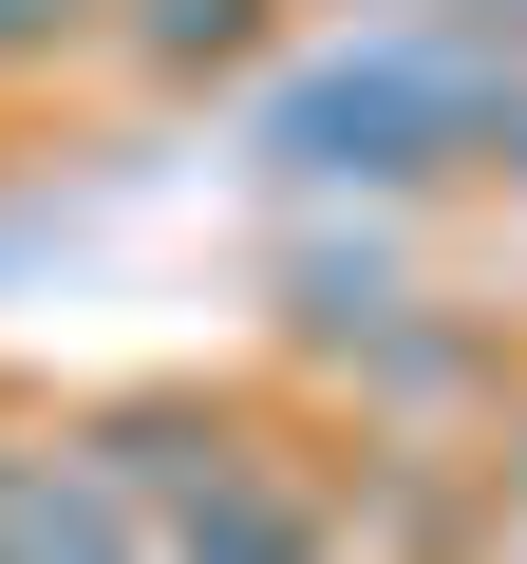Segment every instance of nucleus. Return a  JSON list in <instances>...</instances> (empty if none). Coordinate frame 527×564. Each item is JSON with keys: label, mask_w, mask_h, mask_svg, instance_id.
I'll list each match as a JSON object with an SVG mask.
<instances>
[{"label": "nucleus", "mask_w": 527, "mask_h": 564, "mask_svg": "<svg viewBox=\"0 0 527 564\" xmlns=\"http://www.w3.org/2000/svg\"><path fill=\"white\" fill-rule=\"evenodd\" d=\"M189 564H302V508L283 489H226V508H189Z\"/></svg>", "instance_id": "f03ea898"}, {"label": "nucleus", "mask_w": 527, "mask_h": 564, "mask_svg": "<svg viewBox=\"0 0 527 564\" xmlns=\"http://www.w3.org/2000/svg\"><path fill=\"white\" fill-rule=\"evenodd\" d=\"M433 132H452V76L433 57H340L321 95H283V151L302 170H433Z\"/></svg>", "instance_id": "f257e3e1"}, {"label": "nucleus", "mask_w": 527, "mask_h": 564, "mask_svg": "<svg viewBox=\"0 0 527 564\" xmlns=\"http://www.w3.org/2000/svg\"><path fill=\"white\" fill-rule=\"evenodd\" d=\"M57 20H76V0H0V39H57Z\"/></svg>", "instance_id": "20e7f679"}, {"label": "nucleus", "mask_w": 527, "mask_h": 564, "mask_svg": "<svg viewBox=\"0 0 527 564\" xmlns=\"http://www.w3.org/2000/svg\"><path fill=\"white\" fill-rule=\"evenodd\" d=\"M245 20H264V0H151V39H170V57H226Z\"/></svg>", "instance_id": "7ed1b4c3"}]
</instances>
